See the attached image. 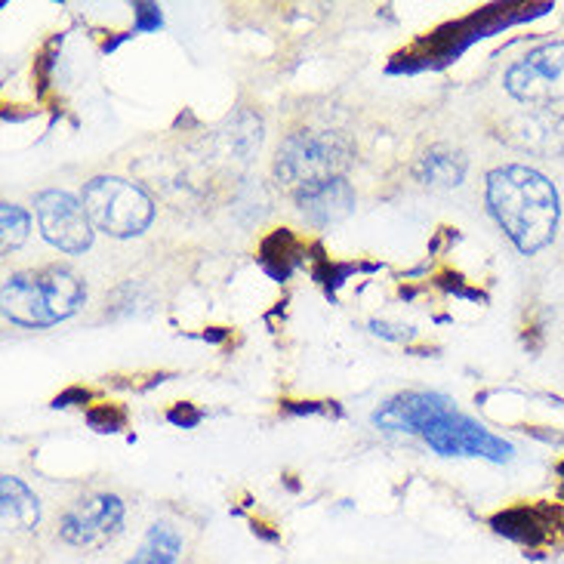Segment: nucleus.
<instances>
[{
	"instance_id": "5",
	"label": "nucleus",
	"mask_w": 564,
	"mask_h": 564,
	"mask_svg": "<svg viewBox=\"0 0 564 564\" xmlns=\"http://www.w3.org/2000/svg\"><path fill=\"white\" fill-rule=\"evenodd\" d=\"M506 90L524 106H552L564 99V41L524 53L506 72Z\"/></svg>"
},
{
	"instance_id": "7",
	"label": "nucleus",
	"mask_w": 564,
	"mask_h": 564,
	"mask_svg": "<svg viewBox=\"0 0 564 564\" xmlns=\"http://www.w3.org/2000/svg\"><path fill=\"white\" fill-rule=\"evenodd\" d=\"M420 435L442 457H485L494 463L512 457V444H506L481 423H475L457 411H444L442 416H435Z\"/></svg>"
},
{
	"instance_id": "2",
	"label": "nucleus",
	"mask_w": 564,
	"mask_h": 564,
	"mask_svg": "<svg viewBox=\"0 0 564 564\" xmlns=\"http://www.w3.org/2000/svg\"><path fill=\"white\" fill-rule=\"evenodd\" d=\"M84 303V284L75 272L46 265L37 272H19L3 284V312L22 327H50L72 318Z\"/></svg>"
},
{
	"instance_id": "4",
	"label": "nucleus",
	"mask_w": 564,
	"mask_h": 564,
	"mask_svg": "<svg viewBox=\"0 0 564 564\" xmlns=\"http://www.w3.org/2000/svg\"><path fill=\"white\" fill-rule=\"evenodd\" d=\"M84 210L90 216L93 229L106 231L111 238H133L152 226L154 204L139 185L118 176H96L84 185Z\"/></svg>"
},
{
	"instance_id": "11",
	"label": "nucleus",
	"mask_w": 564,
	"mask_h": 564,
	"mask_svg": "<svg viewBox=\"0 0 564 564\" xmlns=\"http://www.w3.org/2000/svg\"><path fill=\"white\" fill-rule=\"evenodd\" d=\"M296 204H300L305 219H312L318 226H330V223H339V219H346L351 214L355 192H351V185L346 180H334V183L321 185V188L296 195Z\"/></svg>"
},
{
	"instance_id": "15",
	"label": "nucleus",
	"mask_w": 564,
	"mask_h": 564,
	"mask_svg": "<svg viewBox=\"0 0 564 564\" xmlns=\"http://www.w3.org/2000/svg\"><path fill=\"white\" fill-rule=\"evenodd\" d=\"M31 229V216L22 210V207H15V204H3V210H0V231H3V250L10 253L15 247L25 245V238H29Z\"/></svg>"
},
{
	"instance_id": "1",
	"label": "nucleus",
	"mask_w": 564,
	"mask_h": 564,
	"mask_svg": "<svg viewBox=\"0 0 564 564\" xmlns=\"http://www.w3.org/2000/svg\"><path fill=\"white\" fill-rule=\"evenodd\" d=\"M488 207L521 253H536L558 229V192L534 167L509 164L488 173Z\"/></svg>"
},
{
	"instance_id": "3",
	"label": "nucleus",
	"mask_w": 564,
	"mask_h": 564,
	"mask_svg": "<svg viewBox=\"0 0 564 564\" xmlns=\"http://www.w3.org/2000/svg\"><path fill=\"white\" fill-rule=\"evenodd\" d=\"M351 164H355V149L346 137L330 130H300L281 142L275 176L293 195H303L334 180H346Z\"/></svg>"
},
{
	"instance_id": "9",
	"label": "nucleus",
	"mask_w": 564,
	"mask_h": 564,
	"mask_svg": "<svg viewBox=\"0 0 564 564\" xmlns=\"http://www.w3.org/2000/svg\"><path fill=\"white\" fill-rule=\"evenodd\" d=\"M497 137L506 145L536 158H562L564 154V118L552 108H521L506 118Z\"/></svg>"
},
{
	"instance_id": "14",
	"label": "nucleus",
	"mask_w": 564,
	"mask_h": 564,
	"mask_svg": "<svg viewBox=\"0 0 564 564\" xmlns=\"http://www.w3.org/2000/svg\"><path fill=\"white\" fill-rule=\"evenodd\" d=\"M180 552H183L180 531L161 521V524L149 528V534L142 540L139 552L127 564H176L180 562Z\"/></svg>"
},
{
	"instance_id": "6",
	"label": "nucleus",
	"mask_w": 564,
	"mask_h": 564,
	"mask_svg": "<svg viewBox=\"0 0 564 564\" xmlns=\"http://www.w3.org/2000/svg\"><path fill=\"white\" fill-rule=\"evenodd\" d=\"M123 500L115 494H87L65 509L59 536L77 550H102L121 534Z\"/></svg>"
},
{
	"instance_id": "13",
	"label": "nucleus",
	"mask_w": 564,
	"mask_h": 564,
	"mask_svg": "<svg viewBox=\"0 0 564 564\" xmlns=\"http://www.w3.org/2000/svg\"><path fill=\"white\" fill-rule=\"evenodd\" d=\"M463 176H466V158L447 145H435L416 161V180L429 188H457Z\"/></svg>"
},
{
	"instance_id": "10",
	"label": "nucleus",
	"mask_w": 564,
	"mask_h": 564,
	"mask_svg": "<svg viewBox=\"0 0 564 564\" xmlns=\"http://www.w3.org/2000/svg\"><path fill=\"white\" fill-rule=\"evenodd\" d=\"M444 411H451V401L444 395L404 392V395L386 401L380 411L373 413V423L380 429H389V432H423Z\"/></svg>"
},
{
	"instance_id": "12",
	"label": "nucleus",
	"mask_w": 564,
	"mask_h": 564,
	"mask_svg": "<svg viewBox=\"0 0 564 564\" xmlns=\"http://www.w3.org/2000/svg\"><path fill=\"white\" fill-rule=\"evenodd\" d=\"M0 516H3L7 531H22V534H31L41 521L37 497L13 475L0 478Z\"/></svg>"
},
{
	"instance_id": "8",
	"label": "nucleus",
	"mask_w": 564,
	"mask_h": 564,
	"mask_svg": "<svg viewBox=\"0 0 564 564\" xmlns=\"http://www.w3.org/2000/svg\"><path fill=\"white\" fill-rule=\"evenodd\" d=\"M34 214L46 241L65 253H84L93 245L90 216L75 195L59 192V188L41 192L34 200Z\"/></svg>"
}]
</instances>
